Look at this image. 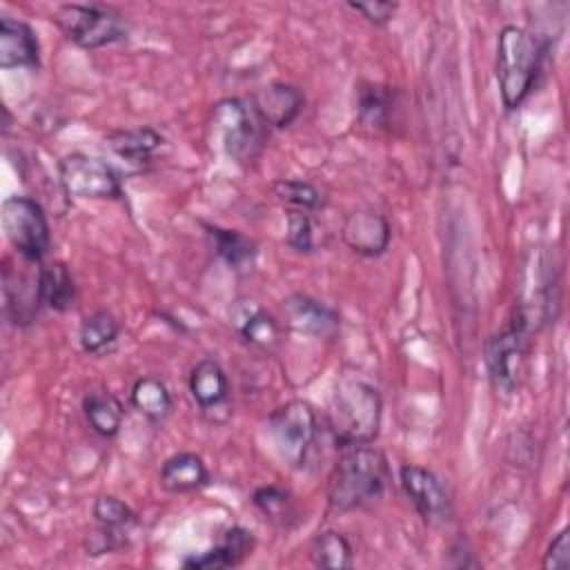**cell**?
I'll use <instances>...</instances> for the list:
<instances>
[{
  "instance_id": "5bb4252c",
  "label": "cell",
  "mask_w": 570,
  "mask_h": 570,
  "mask_svg": "<svg viewBox=\"0 0 570 570\" xmlns=\"http://www.w3.org/2000/svg\"><path fill=\"white\" fill-rule=\"evenodd\" d=\"M2 292H4V309L13 325H29L40 305V265L33 272H22L13 267L2 269Z\"/></svg>"
},
{
  "instance_id": "3957f363",
  "label": "cell",
  "mask_w": 570,
  "mask_h": 570,
  "mask_svg": "<svg viewBox=\"0 0 570 570\" xmlns=\"http://www.w3.org/2000/svg\"><path fill=\"white\" fill-rule=\"evenodd\" d=\"M546 45L530 31L505 24L497 38V85L508 111L523 105L530 96L543 58Z\"/></svg>"
},
{
  "instance_id": "8992f818",
  "label": "cell",
  "mask_w": 570,
  "mask_h": 570,
  "mask_svg": "<svg viewBox=\"0 0 570 570\" xmlns=\"http://www.w3.org/2000/svg\"><path fill=\"white\" fill-rule=\"evenodd\" d=\"M267 432L278 456L292 468H303L318 434V419L307 401L294 399L269 414Z\"/></svg>"
},
{
  "instance_id": "9c48e42d",
  "label": "cell",
  "mask_w": 570,
  "mask_h": 570,
  "mask_svg": "<svg viewBox=\"0 0 570 570\" xmlns=\"http://www.w3.org/2000/svg\"><path fill=\"white\" fill-rule=\"evenodd\" d=\"M62 189L73 198L118 200L122 196L120 174L105 160L80 151L67 154L58 163Z\"/></svg>"
},
{
  "instance_id": "836d02e7",
  "label": "cell",
  "mask_w": 570,
  "mask_h": 570,
  "mask_svg": "<svg viewBox=\"0 0 570 570\" xmlns=\"http://www.w3.org/2000/svg\"><path fill=\"white\" fill-rule=\"evenodd\" d=\"M347 7L352 11H356V13H361L365 20L374 22V24L390 22L392 16L399 9L396 2H379V0H372V2H347Z\"/></svg>"
},
{
  "instance_id": "cb8c5ba5",
  "label": "cell",
  "mask_w": 570,
  "mask_h": 570,
  "mask_svg": "<svg viewBox=\"0 0 570 570\" xmlns=\"http://www.w3.org/2000/svg\"><path fill=\"white\" fill-rule=\"evenodd\" d=\"M114 154L129 163H145L163 145V136L154 127L118 129L107 136Z\"/></svg>"
},
{
  "instance_id": "7a4b0ae2",
  "label": "cell",
  "mask_w": 570,
  "mask_h": 570,
  "mask_svg": "<svg viewBox=\"0 0 570 570\" xmlns=\"http://www.w3.org/2000/svg\"><path fill=\"white\" fill-rule=\"evenodd\" d=\"M381 416L379 390L358 372L341 374L327 405V425L336 448L372 443L379 436Z\"/></svg>"
},
{
  "instance_id": "2e32d148",
  "label": "cell",
  "mask_w": 570,
  "mask_h": 570,
  "mask_svg": "<svg viewBox=\"0 0 570 570\" xmlns=\"http://www.w3.org/2000/svg\"><path fill=\"white\" fill-rule=\"evenodd\" d=\"M189 385V394L196 401V405L200 407L203 414H207L209 419H218L216 414L223 412L227 416V407H229V381L225 370L212 361V358H203L198 361L187 379Z\"/></svg>"
},
{
  "instance_id": "7c38bea8",
  "label": "cell",
  "mask_w": 570,
  "mask_h": 570,
  "mask_svg": "<svg viewBox=\"0 0 570 570\" xmlns=\"http://www.w3.org/2000/svg\"><path fill=\"white\" fill-rule=\"evenodd\" d=\"M341 238L354 254L365 258H376L385 254V249L390 247L392 227L381 212L361 207L345 216L341 227Z\"/></svg>"
},
{
  "instance_id": "6da1fadb",
  "label": "cell",
  "mask_w": 570,
  "mask_h": 570,
  "mask_svg": "<svg viewBox=\"0 0 570 570\" xmlns=\"http://www.w3.org/2000/svg\"><path fill=\"white\" fill-rule=\"evenodd\" d=\"M390 483L385 454L372 443L338 448L327 479V503L336 512H352L379 499Z\"/></svg>"
},
{
  "instance_id": "8fae6325",
  "label": "cell",
  "mask_w": 570,
  "mask_h": 570,
  "mask_svg": "<svg viewBox=\"0 0 570 570\" xmlns=\"http://www.w3.org/2000/svg\"><path fill=\"white\" fill-rule=\"evenodd\" d=\"M229 323L236 334L254 350L272 354L281 345V323L254 298H236L229 307Z\"/></svg>"
},
{
  "instance_id": "277c9868",
  "label": "cell",
  "mask_w": 570,
  "mask_h": 570,
  "mask_svg": "<svg viewBox=\"0 0 570 570\" xmlns=\"http://www.w3.org/2000/svg\"><path fill=\"white\" fill-rule=\"evenodd\" d=\"M214 129L220 136L225 154L234 163L247 165L261 154L267 125L249 100L225 98L214 105Z\"/></svg>"
},
{
  "instance_id": "30bf717a",
  "label": "cell",
  "mask_w": 570,
  "mask_h": 570,
  "mask_svg": "<svg viewBox=\"0 0 570 570\" xmlns=\"http://www.w3.org/2000/svg\"><path fill=\"white\" fill-rule=\"evenodd\" d=\"M399 483L405 497L412 501L416 514L428 525L448 523L452 517V501L441 479L421 465H403L399 470Z\"/></svg>"
},
{
  "instance_id": "1f68e13d",
  "label": "cell",
  "mask_w": 570,
  "mask_h": 570,
  "mask_svg": "<svg viewBox=\"0 0 570 570\" xmlns=\"http://www.w3.org/2000/svg\"><path fill=\"white\" fill-rule=\"evenodd\" d=\"M543 568L546 570H568L570 568V530L563 528L554 534V539L548 543V550L543 554Z\"/></svg>"
},
{
  "instance_id": "5b68a950",
  "label": "cell",
  "mask_w": 570,
  "mask_h": 570,
  "mask_svg": "<svg viewBox=\"0 0 570 570\" xmlns=\"http://www.w3.org/2000/svg\"><path fill=\"white\" fill-rule=\"evenodd\" d=\"M53 22L82 49H98L120 42L129 33L127 20L111 7L102 4H62Z\"/></svg>"
},
{
  "instance_id": "7402d4cb",
  "label": "cell",
  "mask_w": 570,
  "mask_h": 570,
  "mask_svg": "<svg viewBox=\"0 0 570 570\" xmlns=\"http://www.w3.org/2000/svg\"><path fill=\"white\" fill-rule=\"evenodd\" d=\"M40 296H42V305H47L53 312H67L73 307L78 298V289L65 263L53 261V263L40 265Z\"/></svg>"
},
{
  "instance_id": "ba28073f",
  "label": "cell",
  "mask_w": 570,
  "mask_h": 570,
  "mask_svg": "<svg viewBox=\"0 0 570 570\" xmlns=\"http://www.w3.org/2000/svg\"><path fill=\"white\" fill-rule=\"evenodd\" d=\"M528 354V321L519 312L485 343V365L497 392L512 394L523 376Z\"/></svg>"
},
{
  "instance_id": "44dd1931",
  "label": "cell",
  "mask_w": 570,
  "mask_h": 570,
  "mask_svg": "<svg viewBox=\"0 0 570 570\" xmlns=\"http://www.w3.org/2000/svg\"><path fill=\"white\" fill-rule=\"evenodd\" d=\"M82 412L89 428L102 439L116 436L125 416L122 403L109 390H91L85 394Z\"/></svg>"
},
{
  "instance_id": "9a60e30c",
  "label": "cell",
  "mask_w": 570,
  "mask_h": 570,
  "mask_svg": "<svg viewBox=\"0 0 570 570\" xmlns=\"http://www.w3.org/2000/svg\"><path fill=\"white\" fill-rule=\"evenodd\" d=\"M249 102L267 127L285 129L289 127L305 107V94L289 82H269L261 87Z\"/></svg>"
},
{
  "instance_id": "f546056e",
  "label": "cell",
  "mask_w": 570,
  "mask_h": 570,
  "mask_svg": "<svg viewBox=\"0 0 570 570\" xmlns=\"http://www.w3.org/2000/svg\"><path fill=\"white\" fill-rule=\"evenodd\" d=\"M285 243L298 254H312L318 247V223L309 212L287 209Z\"/></svg>"
},
{
  "instance_id": "603a6c76",
  "label": "cell",
  "mask_w": 570,
  "mask_h": 570,
  "mask_svg": "<svg viewBox=\"0 0 570 570\" xmlns=\"http://www.w3.org/2000/svg\"><path fill=\"white\" fill-rule=\"evenodd\" d=\"M131 405L149 421L158 423L165 421L171 412V392L169 387L156 376H140L131 385Z\"/></svg>"
},
{
  "instance_id": "d4e9b609",
  "label": "cell",
  "mask_w": 570,
  "mask_h": 570,
  "mask_svg": "<svg viewBox=\"0 0 570 570\" xmlns=\"http://www.w3.org/2000/svg\"><path fill=\"white\" fill-rule=\"evenodd\" d=\"M309 559L316 568L347 570L354 566V550L345 534L336 530H323L312 541Z\"/></svg>"
},
{
  "instance_id": "4316f807",
  "label": "cell",
  "mask_w": 570,
  "mask_h": 570,
  "mask_svg": "<svg viewBox=\"0 0 570 570\" xmlns=\"http://www.w3.org/2000/svg\"><path fill=\"white\" fill-rule=\"evenodd\" d=\"M120 334V325L109 312H94L80 323L78 341L82 352L87 354H102L107 352Z\"/></svg>"
},
{
  "instance_id": "ac0fdd59",
  "label": "cell",
  "mask_w": 570,
  "mask_h": 570,
  "mask_svg": "<svg viewBox=\"0 0 570 570\" xmlns=\"http://www.w3.org/2000/svg\"><path fill=\"white\" fill-rule=\"evenodd\" d=\"M40 65V45L33 29L9 16L0 18V67L36 69Z\"/></svg>"
},
{
  "instance_id": "52a82bcc",
  "label": "cell",
  "mask_w": 570,
  "mask_h": 570,
  "mask_svg": "<svg viewBox=\"0 0 570 570\" xmlns=\"http://www.w3.org/2000/svg\"><path fill=\"white\" fill-rule=\"evenodd\" d=\"M2 229L11 247L24 258L40 263L51 247L49 220L42 205L29 196H9L2 203Z\"/></svg>"
},
{
  "instance_id": "ffe728a7",
  "label": "cell",
  "mask_w": 570,
  "mask_h": 570,
  "mask_svg": "<svg viewBox=\"0 0 570 570\" xmlns=\"http://www.w3.org/2000/svg\"><path fill=\"white\" fill-rule=\"evenodd\" d=\"M203 229H205L214 252L234 272H247V269L254 267L256 256H258V247L249 236H245L236 229H227V227L209 225V223H203Z\"/></svg>"
},
{
  "instance_id": "d6986e66",
  "label": "cell",
  "mask_w": 570,
  "mask_h": 570,
  "mask_svg": "<svg viewBox=\"0 0 570 570\" xmlns=\"http://www.w3.org/2000/svg\"><path fill=\"white\" fill-rule=\"evenodd\" d=\"M158 479H160L163 490H167L171 494H185V492L205 488L209 483V470L200 454L178 452V454H171L160 465Z\"/></svg>"
},
{
  "instance_id": "f1b7e54d",
  "label": "cell",
  "mask_w": 570,
  "mask_h": 570,
  "mask_svg": "<svg viewBox=\"0 0 570 570\" xmlns=\"http://www.w3.org/2000/svg\"><path fill=\"white\" fill-rule=\"evenodd\" d=\"M252 501L258 508V512L276 525H289V521L296 519L292 494L285 488L261 485L254 490Z\"/></svg>"
},
{
  "instance_id": "d6a6232c",
  "label": "cell",
  "mask_w": 570,
  "mask_h": 570,
  "mask_svg": "<svg viewBox=\"0 0 570 570\" xmlns=\"http://www.w3.org/2000/svg\"><path fill=\"white\" fill-rule=\"evenodd\" d=\"M125 543L122 539V532H116V530H109V528H98L96 532L87 534L85 539V550L87 554L91 557H100V554H109L114 552L116 548H120Z\"/></svg>"
},
{
  "instance_id": "e0dca14e",
  "label": "cell",
  "mask_w": 570,
  "mask_h": 570,
  "mask_svg": "<svg viewBox=\"0 0 570 570\" xmlns=\"http://www.w3.org/2000/svg\"><path fill=\"white\" fill-rule=\"evenodd\" d=\"M252 550H254V534L243 525H232L214 548L185 557L183 568H189V570L234 568L243 563L252 554Z\"/></svg>"
},
{
  "instance_id": "484cf974",
  "label": "cell",
  "mask_w": 570,
  "mask_h": 570,
  "mask_svg": "<svg viewBox=\"0 0 570 570\" xmlns=\"http://www.w3.org/2000/svg\"><path fill=\"white\" fill-rule=\"evenodd\" d=\"M358 120L372 129H385L394 116V91L381 85H365L358 89Z\"/></svg>"
},
{
  "instance_id": "4dcf8cb0",
  "label": "cell",
  "mask_w": 570,
  "mask_h": 570,
  "mask_svg": "<svg viewBox=\"0 0 570 570\" xmlns=\"http://www.w3.org/2000/svg\"><path fill=\"white\" fill-rule=\"evenodd\" d=\"M91 514L98 521V525L116 530V532H127L136 523L134 510L114 494L98 497L91 505Z\"/></svg>"
},
{
  "instance_id": "4fadbf2b",
  "label": "cell",
  "mask_w": 570,
  "mask_h": 570,
  "mask_svg": "<svg viewBox=\"0 0 570 570\" xmlns=\"http://www.w3.org/2000/svg\"><path fill=\"white\" fill-rule=\"evenodd\" d=\"M283 314H285L287 327L305 336L330 341L341 330L338 312L309 294H301V292L289 294L283 301Z\"/></svg>"
},
{
  "instance_id": "83f0119b",
  "label": "cell",
  "mask_w": 570,
  "mask_h": 570,
  "mask_svg": "<svg viewBox=\"0 0 570 570\" xmlns=\"http://www.w3.org/2000/svg\"><path fill=\"white\" fill-rule=\"evenodd\" d=\"M272 191L289 209L316 214L325 207L323 191L316 185H312L309 180H303V178H281L272 185Z\"/></svg>"
}]
</instances>
